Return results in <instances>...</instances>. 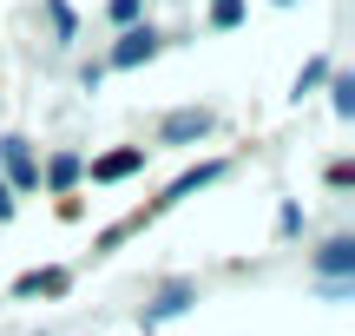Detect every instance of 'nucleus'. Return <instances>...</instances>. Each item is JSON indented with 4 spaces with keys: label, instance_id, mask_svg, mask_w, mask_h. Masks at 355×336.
Listing matches in <instances>:
<instances>
[{
    "label": "nucleus",
    "instance_id": "obj_8",
    "mask_svg": "<svg viewBox=\"0 0 355 336\" xmlns=\"http://www.w3.org/2000/svg\"><path fill=\"white\" fill-rule=\"evenodd\" d=\"M329 92H336V119H355V79H349V73H336V79H329Z\"/></svg>",
    "mask_w": 355,
    "mask_h": 336
},
{
    "label": "nucleus",
    "instance_id": "obj_1",
    "mask_svg": "<svg viewBox=\"0 0 355 336\" xmlns=\"http://www.w3.org/2000/svg\"><path fill=\"white\" fill-rule=\"evenodd\" d=\"M152 53H158V33H152V26H125V40H119V47H112V66H119V73H125V66L152 60Z\"/></svg>",
    "mask_w": 355,
    "mask_h": 336
},
{
    "label": "nucleus",
    "instance_id": "obj_12",
    "mask_svg": "<svg viewBox=\"0 0 355 336\" xmlns=\"http://www.w3.org/2000/svg\"><path fill=\"white\" fill-rule=\"evenodd\" d=\"M46 13H53V26H60V40H73V26H79L73 7H66V0H46Z\"/></svg>",
    "mask_w": 355,
    "mask_h": 336
},
{
    "label": "nucleus",
    "instance_id": "obj_2",
    "mask_svg": "<svg viewBox=\"0 0 355 336\" xmlns=\"http://www.w3.org/2000/svg\"><path fill=\"white\" fill-rule=\"evenodd\" d=\"M139 165H145V145H125V152H105L99 165H92V185H119V178H132Z\"/></svg>",
    "mask_w": 355,
    "mask_h": 336
},
{
    "label": "nucleus",
    "instance_id": "obj_4",
    "mask_svg": "<svg viewBox=\"0 0 355 336\" xmlns=\"http://www.w3.org/2000/svg\"><path fill=\"white\" fill-rule=\"evenodd\" d=\"M0 152H7V171H13L7 192H26V185H40V165H33V152H26V139H0Z\"/></svg>",
    "mask_w": 355,
    "mask_h": 336
},
{
    "label": "nucleus",
    "instance_id": "obj_15",
    "mask_svg": "<svg viewBox=\"0 0 355 336\" xmlns=\"http://www.w3.org/2000/svg\"><path fill=\"white\" fill-rule=\"evenodd\" d=\"M277 7H296V0H277Z\"/></svg>",
    "mask_w": 355,
    "mask_h": 336
},
{
    "label": "nucleus",
    "instance_id": "obj_7",
    "mask_svg": "<svg viewBox=\"0 0 355 336\" xmlns=\"http://www.w3.org/2000/svg\"><path fill=\"white\" fill-rule=\"evenodd\" d=\"M349 264H355V244H349V237H336V244H322V271H329V277H343Z\"/></svg>",
    "mask_w": 355,
    "mask_h": 336
},
{
    "label": "nucleus",
    "instance_id": "obj_11",
    "mask_svg": "<svg viewBox=\"0 0 355 336\" xmlns=\"http://www.w3.org/2000/svg\"><path fill=\"white\" fill-rule=\"evenodd\" d=\"M243 20V0H211V26H237Z\"/></svg>",
    "mask_w": 355,
    "mask_h": 336
},
{
    "label": "nucleus",
    "instance_id": "obj_3",
    "mask_svg": "<svg viewBox=\"0 0 355 336\" xmlns=\"http://www.w3.org/2000/svg\"><path fill=\"white\" fill-rule=\"evenodd\" d=\"M204 132H211V112H204V106H184V112L165 119V145H191V139H204Z\"/></svg>",
    "mask_w": 355,
    "mask_h": 336
},
{
    "label": "nucleus",
    "instance_id": "obj_6",
    "mask_svg": "<svg viewBox=\"0 0 355 336\" xmlns=\"http://www.w3.org/2000/svg\"><path fill=\"white\" fill-rule=\"evenodd\" d=\"M191 297H198V290H191V284H165V297H158L152 310H145V324H165V317H178V310H184Z\"/></svg>",
    "mask_w": 355,
    "mask_h": 336
},
{
    "label": "nucleus",
    "instance_id": "obj_13",
    "mask_svg": "<svg viewBox=\"0 0 355 336\" xmlns=\"http://www.w3.org/2000/svg\"><path fill=\"white\" fill-rule=\"evenodd\" d=\"M139 7H145V0H112V20H119V26H132V20H139Z\"/></svg>",
    "mask_w": 355,
    "mask_h": 336
},
{
    "label": "nucleus",
    "instance_id": "obj_10",
    "mask_svg": "<svg viewBox=\"0 0 355 336\" xmlns=\"http://www.w3.org/2000/svg\"><path fill=\"white\" fill-rule=\"evenodd\" d=\"M322 79H329V66H322V60H309V66H303V73H296V99H303V92H316V86H322Z\"/></svg>",
    "mask_w": 355,
    "mask_h": 336
},
{
    "label": "nucleus",
    "instance_id": "obj_14",
    "mask_svg": "<svg viewBox=\"0 0 355 336\" xmlns=\"http://www.w3.org/2000/svg\"><path fill=\"white\" fill-rule=\"evenodd\" d=\"M13 218V192H7V178H0V224Z\"/></svg>",
    "mask_w": 355,
    "mask_h": 336
},
{
    "label": "nucleus",
    "instance_id": "obj_5",
    "mask_svg": "<svg viewBox=\"0 0 355 336\" xmlns=\"http://www.w3.org/2000/svg\"><path fill=\"white\" fill-rule=\"evenodd\" d=\"M66 284H73V277H66V271H33V277H20V284H13V290H20V297H60Z\"/></svg>",
    "mask_w": 355,
    "mask_h": 336
},
{
    "label": "nucleus",
    "instance_id": "obj_9",
    "mask_svg": "<svg viewBox=\"0 0 355 336\" xmlns=\"http://www.w3.org/2000/svg\"><path fill=\"white\" fill-rule=\"evenodd\" d=\"M46 178H53V185H60V192H66V185L79 178V158H73V152H60V158H53V165H46Z\"/></svg>",
    "mask_w": 355,
    "mask_h": 336
}]
</instances>
